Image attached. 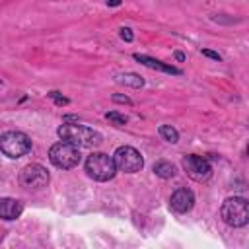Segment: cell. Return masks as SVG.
Masks as SVG:
<instances>
[{
    "mask_svg": "<svg viewBox=\"0 0 249 249\" xmlns=\"http://www.w3.org/2000/svg\"><path fill=\"white\" fill-rule=\"evenodd\" d=\"M202 54H204V56H208V58H212V60H218V62L222 60V56H220L218 53L210 51V49H202Z\"/></svg>",
    "mask_w": 249,
    "mask_h": 249,
    "instance_id": "cell-18",
    "label": "cell"
},
{
    "mask_svg": "<svg viewBox=\"0 0 249 249\" xmlns=\"http://www.w3.org/2000/svg\"><path fill=\"white\" fill-rule=\"evenodd\" d=\"M105 119H107L111 124H115V126H123V124H126V117L121 115V113H117V111H109V113H105Z\"/></svg>",
    "mask_w": 249,
    "mask_h": 249,
    "instance_id": "cell-15",
    "label": "cell"
},
{
    "mask_svg": "<svg viewBox=\"0 0 249 249\" xmlns=\"http://www.w3.org/2000/svg\"><path fill=\"white\" fill-rule=\"evenodd\" d=\"M158 132H160V136H161L163 140H167V142H171V144H175V142L179 140V132H177L173 126H169V124H161V126L158 128Z\"/></svg>",
    "mask_w": 249,
    "mask_h": 249,
    "instance_id": "cell-14",
    "label": "cell"
},
{
    "mask_svg": "<svg viewBox=\"0 0 249 249\" xmlns=\"http://www.w3.org/2000/svg\"><path fill=\"white\" fill-rule=\"evenodd\" d=\"M183 169L187 171V175L193 179V181H208L210 175H212V165L206 158L202 156H185L183 161H181Z\"/></svg>",
    "mask_w": 249,
    "mask_h": 249,
    "instance_id": "cell-7",
    "label": "cell"
},
{
    "mask_svg": "<svg viewBox=\"0 0 249 249\" xmlns=\"http://www.w3.org/2000/svg\"><path fill=\"white\" fill-rule=\"evenodd\" d=\"M58 138L64 142H70L78 148H91V146H99L101 144V134L93 128H88L84 124H60L56 130Z\"/></svg>",
    "mask_w": 249,
    "mask_h": 249,
    "instance_id": "cell-1",
    "label": "cell"
},
{
    "mask_svg": "<svg viewBox=\"0 0 249 249\" xmlns=\"http://www.w3.org/2000/svg\"><path fill=\"white\" fill-rule=\"evenodd\" d=\"M107 6H121V0H107Z\"/></svg>",
    "mask_w": 249,
    "mask_h": 249,
    "instance_id": "cell-20",
    "label": "cell"
},
{
    "mask_svg": "<svg viewBox=\"0 0 249 249\" xmlns=\"http://www.w3.org/2000/svg\"><path fill=\"white\" fill-rule=\"evenodd\" d=\"M86 171L95 181H109V179L115 177L117 165H115V161H113L111 156L101 154V152H95V154L88 156V160H86Z\"/></svg>",
    "mask_w": 249,
    "mask_h": 249,
    "instance_id": "cell-5",
    "label": "cell"
},
{
    "mask_svg": "<svg viewBox=\"0 0 249 249\" xmlns=\"http://www.w3.org/2000/svg\"><path fill=\"white\" fill-rule=\"evenodd\" d=\"M134 60H138L140 64H144V66H148V68H152V70H160V72L175 74V76L181 74L179 68H175V66H171V64H165V62H161V60H156V58H152V56L140 54V53H134Z\"/></svg>",
    "mask_w": 249,
    "mask_h": 249,
    "instance_id": "cell-10",
    "label": "cell"
},
{
    "mask_svg": "<svg viewBox=\"0 0 249 249\" xmlns=\"http://www.w3.org/2000/svg\"><path fill=\"white\" fill-rule=\"evenodd\" d=\"M154 173L158 177H161V179H171L175 175V165L169 163V161H158L154 165Z\"/></svg>",
    "mask_w": 249,
    "mask_h": 249,
    "instance_id": "cell-13",
    "label": "cell"
},
{
    "mask_svg": "<svg viewBox=\"0 0 249 249\" xmlns=\"http://www.w3.org/2000/svg\"><path fill=\"white\" fill-rule=\"evenodd\" d=\"M49 97H51L56 105H68V103H70V99H68V97H64V95H60L58 91H49Z\"/></svg>",
    "mask_w": 249,
    "mask_h": 249,
    "instance_id": "cell-16",
    "label": "cell"
},
{
    "mask_svg": "<svg viewBox=\"0 0 249 249\" xmlns=\"http://www.w3.org/2000/svg\"><path fill=\"white\" fill-rule=\"evenodd\" d=\"M0 82H2V80H0Z\"/></svg>",
    "mask_w": 249,
    "mask_h": 249,
    "instance_id": "cell-22",
    "label": "cell"
},
{
    "mask_svg": "<svg viewBox=\"0 0 249 249\" xmlns=\"http://www.w3.org/2000/svg\"><path fill=\"white\" fill-rule=\"evenodd\" d=\"M113 101H115V103H126V105H130V103H132L126 95H119V93H115V95H113Z\"/></svg>",
    "mask_w": 249,
    "mask_h": 249,
    "instance_id": "cell-19",
    "label": "cell"
},
{
    "mask_svg": "<svg viewBox=\"0 0 249 249\" xmlns=\"http://www.w3.org/2000/svg\"><path fill=\"white\" fill-rule=\"evenodd\" d=\"M121 37H123L126 43H130V41L134 39V35H132V29H128V27H121Z\"/></svg>",
    "mask_w": 249,
    "mask_h": 249,
    "instance_id": "cell-17",
    "label": "cell"
},
{
    "mask_svg": "<svg viewBox=\"0 0 249 249\" xmlns=\"http://www.w3.org/2000/svg\"><path fill=\"white\" fill-rule=\"evenodd\" d=\"M23 212V204L16 198H0V218L2 220H16Z\"/></svg>",
    "mask_w": 249,
    "mask_h": 249,
    "instance_id": "cell-11",
    "label": "cell"
},
{
    "mask_svg": "<svg viewBox=\"0 0 249 249\" xmlns=\"http://www.w3.org/2000/svg\"><path fill=\"white\" fill-rule=\"evenodd\" d=\"M113 161L117 165L119 171H124V173H136L144 167V160L140 156V152L132 146H121L115 150L113 154Z\"/></svg>",
    "mask_w": 249,
    "mask_h": 249,
    "instance_id": "cell-6",
    "label": "cell"
},
{
    "mask_svg": "<svg viewBox=\"0 0 249 249\" xmlns=\"http://www.w3.org/2000/svg\"><path fill=\"white\" fill-rule=\"evenodd\" d=\"M31 150V140L21 130H8L0 136V152L12 160L25 156Z\"/></svg>",
    "mask_w": 249,
    "mask_h": 249,
    "instance_id": "cell-3",
    "label": "cell"
},
{
    "mask_svg": "<svg viewBox=\"0 0 249 249\" xmlns=\"http://www.w3.org/2000/svg\"><path fill=\"white\" fill-rule=\"evenodd\" d=\"M222 220L231 228H243L249 222V204L243 196H230L220 208Z\"/></svg>",
    "mask_w": 249,
    "mask_h": 249,
    "instance_id": "cell-2",
    "label": "cell"
},
{
    "mask_svg": "<svg viewBox=\"0 0 249 249\" xmlns=\"http://www.w3.org/2000/svg\"><path fill=\"white\" fill-rule=\"evenodd\" d=\"M115 80H117V84L130 86V88H136V89L144 86V80H142L138 74H134V72H124V74H119V76H115Z\"/></svg>",
    "mask_w": 249,
    "mask_h": 249,
    "instance_id": "cell-12",
    "label": "cell"
},
{
    "mask_svg": "<svg viewBox=\"0 0 249 249\" xmlns=\"http://www.w3.org/2000/svg\"><path fill=\"white\" fill-rule=\"evenodd\" d=\"M175 58H177V60H185V54H183V53H175Z\"/></svg>",
    "mask_w": 249,
    "mask_h": 249,
    "instance_id": "cell-21",
    "label": "cell"
},
{
    "mask_svg": "<svg viewBox=\"0 0 249 249\" xmlns=\"http://www.w3.org/2000/svg\"><path fill=\"white\" fill-rule=\"evenodd\" d=\"M49 160L53 161V165L60 167V169H72L80 163L82 156H80V148L70 144V142H56L51 146L49 150Z\"/></svg>",
    "mask_w": 249,
    "mask_h": 249,
    "instance_id": "cell-4",
    "label": "cell"
},
{
    "mask_svg": "<svg viewBox=\"0 0 249 249\" xmlns=\"http://www.w3.org/2000/svg\"><path fill=\"white\" fill-rule=\"evenodd\" d=\"M193 204H195V195H193V191H189V189H177V191L171 195V198H169V206H171V210L177 212V214L189 212V210L193 208Z\"/></svg>",
    "mask_w": 249,
    "mask_h": 249,
    "instance_id": "cell-9",
    "label": "cell"
},
{
    "mask_svg": "<svg viewBox=\"0 0 249 249\" xmlns=\"http://www.w3.org/2000/svg\"><path fill=\"white\" fill-rule=\"evenodd\" d=\"M49 171L39 163H29L19 173V183L25 189H43L49 183Z\"/></svg>",
    "mask_w": 249,
    "mask_h": 249,
    "instance_id": "cell-8",
    "label": "cell"
}]
</instances>
